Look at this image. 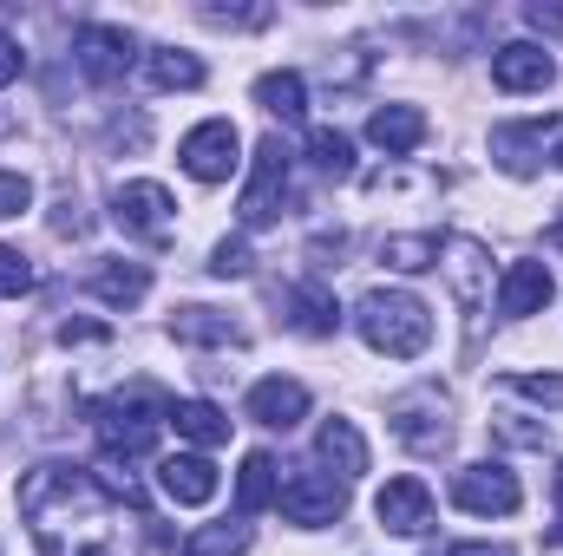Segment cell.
Wrapping results in <instances>:
<instances>
[{"label":"cell","instance_id":"cell-13","mask_svg":"<svg viewBox=\"0 0 563 556\" xmlns=\"http://www.w3.org/2000/svg\"><path fill=\"white\" fill-rule=\"evenodd\" d=\"M374 518L394 537H426L432 531V491H426L420 478H387V491L374 498Z\"/></svg>","mask_w":563,"mask_h":556},{"label":"cell","instance_id":"cell-22","mask_svg":"<svg viewBox=\"0 0 563 556\" xmlns=\"http://www.w3.org/2000/svg\"><path fill=\"white\" fill-rule=\"evenodd\" d=\"M144 79L157 92H197L203 86V59L184 53V46H157V53H144Z\"/></svg>","mask_w":563,"mask_h":556},{"label":"cell","instance_id":"cell-41","mask_svg":"<svg viewBox=\"0 0 563 556\" xmlns=\"http://www.w3.org/2000/svg\"><path fill=\"white\" fill-rule=\"evenodd\" d=\"M551 157H558V170H563V138H558V151H551Z\"/></svg>","mask_w":563,"mask_h":556},{"label":"cell","instance_id":"cell-27","mask_svg":"<svg viewBox=\"0 0 563 556\" xmlns=\"http://www.w3.org/2000/svg\"><path fill=\"white\" fill-rule=\"evenodd\" d=\"M439 249H445V243H439L432 230H413V236H387V243H380V263L400 269V276H420V269H439Z\"/></svg>","mask_w":563,"mask_h":556},{"label":"cell","instance_id":"cell-16","mask_svg":"<svg viewBox=\"0 0 563 556\" xmlns=\"http://www.w3.org/2000/svg\"><path fill=\"white\" fill-rule=\"evenodd\" d=\"M551 263H511L505 281H498V314L505 321H525V314H538L544 301H551Z\"/></svg>","mask_w":563,"mask_h":556},{"label":"cell","instance_id":"cell-5","mask_svg":"<svg viewBox=\"0 0 563 556\" xmlns=\"http://www.w3.org/2000/svg\"><path fill=\"white\" fill-rule=\"evenodd\" d=\"M452 407H445V393L439 387H420V393H400L394 400V438L407 445V452H420V458H439L445 445H452Z\"/></svg>","mask_w":563,"mask_h":556},{"label":"cell","instance_id":"cell-24","mask_svg":"<svg viewBox=\"0 0 563 556\" xmlns=\"http://www.w3.org/2000/svg\"><path fill=\"white\" fill-rule=\"evenodd\" d=\"M92 294L106 308H139L144 294H151V269L144 263H99L92 269Z\"/></svg>","mask_w":563,"mask_h":556},{"label":"cell","instance_id":"cell-33","mask_svg":"<svg viewBox=\"0 0 563 556\" xmlns=\"http://www.w3.org/2000/svg\"><path fill=\"white\" fill-rule=\"evenodd\" d=\"M341 256H347V230H321V236L308 243V263H314V269H341Z\"/></svg>","mask_w":563,"mask_h":556},{"label":"cell","instance_id":"cell-14","mask_svg":"<svg viewBox=\"0 0 563 556\" xmlns=\"http://www.w3.org/2000/svg\"><path fill=\"white\" fill-rule=\"evenodd\" d=\"M157 485H164L170 504H210L223 478H217V465H210L203 452H170V458L157 465Z\"/></svg>","mask_w":563,"mask_h":556},{"label":"cell","instance_id":"cell-32","mask_svg":"<svg viewBox=\"0 0 563 556\" xmlns=\"http://www.w3.org/2000/svg\"><path fill=\"white\" fill-rule=\"evenodd\" d=\"M33 288V263L13 249V243H0V301H13V294H26Z\"/></svg>","mask_w":563,"mask_h":556},{"label":"cell","instance_id":"cell-18","mask_svg":"<svg viewBox=\"0 0 563 556\" xmlns=\"http://www.w3.org/2000/svg\"><path fill=\"white\" fill-rule=\"evenodd\" d=\"M314 458L347 485V478H361L367 471V438H361V425L354 419H328L321 432H314Z\"/></svg>","mask_w":563,"mask_h":556},{"label":"cell","instance_id":"cell-1","mask_svg":"<svg viewBox=\"0 0 563 556\" xmlns=\"http://www.w3.org/2000/svg\"><path fill=\"white\" fill-rule=\"evenodd\" d=\"M13 504H20L40 556H106L112 551V511H119V498L86 465L46 458V465L20 471Z\"/></svg>","mask_w":563,"mask_h":556},{"label":"cell","instance_id":"cell-39","mask_svg":"<svg viewBox=\"0 0 563 556\" xmlns=\"http://www.w3.org/2000/svg\"><path fill=\"white\" fill-rule=\"evenodd\" d=\"M551 498H558V511H563V465H558V478H551Z\"/></svg>","mask_w":563,"mask_h":556},{"label":"cell","instance_id":"cell-11","mask_svg":"<svg viewBox=\"0 0 563 556\" xmlns=\"http://www.w3.org/2000/svg\"><path fill=\"white\" fill-rule=\"evenodd\" d=\"M73 59H79L86 79L119 86L139 53H132V33H125V26H79V33H73Z\"/></svg>","mask_w":563,"mask_h":556},{"label":"cell","instance_id":"cell-35","mask_svg":"<svg viewBox=\"0 0 563 556\" xmlns=\"http://www.w3.org/2000/svg\"><path fill=\"white\" fill-rule=\"evenodd\" d=\"M20 73H26V53H20V40L0 26V86H13Z\"/></svg>","mask_w":563,"mask_h":556},{"label":"cell","instance_id":"cell-15","mask_svg":"<svg viewBox=\"0 0 563 556\" xmlns=\"http://www.w3.org/2000/svg\"><path fill=\"white\" fill-rule=\"evenodd\" d=\"M250 419L269 425V432L301 425V419H308V387H301V380H282V374L256 380V387H250Z\"/></svg>","mask_w":563,"mask_h":556},{"label":"cell","instance_id":"cell-26","mask_svg":"<svg viewBox=\"0 0 563 556\" xmlns=\"http://www.w3.org/2000/svg\"><path fill=\"white\" fill-rule=\"evenodd\" d=\"M170 425H177L190 445H203V452L230 438V413H223V407H210V400H177V407H170Z\"/></svg>","mask_w":563,"mask_h":556},{"label":"cell","instance_id":"cell-21","mask_svg":"<svg viewBox=\"0 0 563 556\" xmlns=\"http://www.w3.org/2000/svg\"><path fill=\"white\" fill-rule=\"evenodd\" d=\"M170 334H177L184 347H243V327H236L230 314H217V308H177Z\"/></svg>","mask_w":563,"mask_h":556},{"label":"cell","instance_id":"cell-10","mask_svg":"<svg viewBox=\"0 0 563 556\" xmlns=\"http://www.w3.org/2000/svg\"><path fill=\"white\" fill-rule=\"evenodd\" d=\"M170 190L164 184H151V177H139V184H119V197H112V223L125 230V236H139V243H170Z\"/></svg>","mask_w":563,"mask_h":556},{"label":"cell","instance_id":"cell-6","mask_svg":"<svg viewBox=\"0 0 563 556\" xmlns=\"http://www.w3.org/2000/svg\"><path fill=\"white\" fill-rule=\"evenodd\" d=\"M452 504L472 511V518H511V511L525 504V491H518V471H511V465L485 458V465L452 471Z\"/></svg>","mask_w":563,"mask_h":556},{"label":"cell","instance_id":"cell-34","mask_svg":"<svg viewBox=\"0 0 563 556\" xmlns=\"http://www.w3.org/2000/svg\"><path fill=\"white\" fill-rule=\"evenodd\" d=\"M26 203H33V184L20 170H0V216H20Z\"/></svg>","mask_w":563,"mask_h":556},{"label":"cell","instance_id":"cell-29","mask_svg":"<svg viewBox=\"0 0 563 556\" xmlns=\"http://www.w3.org/2000/svg\"><path fill=\"white\" fill-rule=\"evenodd\" d=\"M250 537H256L250 524H203V531L184 544V556H243L250 551Z\"/></svg>","mask_w":563,"mask_h":556},{"label":"cell","instance_id":"cell-3","mask_svg":"<svg viewBox=\"0 0 563 556\" xmlns=\"http://www.w3.org/2000/svg\"><path fill=\"white\" fill-rule=\"evenodd\" d=\"M164 419H170V400H164L157 387H132V393L92 407V432H99V445H106L112 458H144V452L157 445V425H164Z\"/></svg>","mask_w":563,"mask_h":556},{"label":"cell","instance_id":"cell-8","mask_svg":"<svg viewBox=\"0 0 563 556\" xmlns=\"http://www.w3.org/2000/svg\"><path fill=\"white\" fill-rule=\"evenodd\" d=\"M439 269H445V281H452V301H459L472 321L492 308V256H485L478 236H452V243L439 249Z\"/></svg>","mask_w":563,"mask_h":556},{"label":"cell","instance_id":"cell-23","mask_svg":"<svg viewBox=\"0 0 563 556\" xmlns=\"http://www.w3.org/2000/svg\"><path fill=\"white\" fill-rule=\"evenodd\" d=\"M256 105L269 119H282V125H301L308 119V79L301 73H263L256 79Z\"/></svg>","mask_w":563,"mask_h":556},{"label":"cell","instance_id":"cell-38","mask_svg":"<svg viewBox=\"0 0 563 556\" xmlns=\"http://www.w3.org/2000/svg\"><path fill=\"white\" fill-rule=\"evenodd\" d=\"M531 20L538 26H563V7H531Z\"/></svg>","mask_w":563,"mask_h":556},{"label":"cell","instance_id":"cell-2","mask_svg":"<svg viewBox=\"0 0 563 556\" xmlns=\"http://www.w3.org/2000/svg\"><path fill=\"white\" fill-rule=\"evenodd\" d=\"M354 327H361V341L374 354L413 360V354H426V341H432V308H426L420 294H407V288H374V294H361Z\"/></svg>","mask_w":563,"mask_h":556},{"label":"cell","instance_id":"cell-36","mask_svg":"<svg viewBox=\"0 0 563 556\" xmlns=\"http://www.w3.org/2000/svg\"><path fill=\"white\" fill-rule=\"evenodd\" d=\"M59 341H66V347H73V341H106V327H99V321H66Z\"/></svg>","mask_w":563,"mask_h":556},{"label":"cell","instance_id":"cell-20","mask_svg":"<svg viewBox=\"0 0 563 556\" xmlns=\"http://www.w3.org/2000/svg\"><path fill=\"white\" fill-rule=\"evenodd\" d=\"M367 138L380 144L387 157H407V151L426 144V112L420 105H380V112L367 119Z\"/></svg>","mask_w":563,"mask_h":556},{"label":"cell","instance_id":"cell-28","mask_svg":"<svg viewBox=\"0 0 563 556\" xmlns=\"http://www.w3.org/2000/svg\"><path fill=\"white\" fill-rule=\"evenodd\" d=\"M308 157H314V170H328V177H354V138L334 132V125H314V132H308Z\"/></svg>","mask_w":563,"mask_h":556},{"label":"cell","instance_id":"cell-19","mask_svg":"<svg viewBox=\"0 0 563 556\" xmlns=\"http://www.w3.org/2000/svg\"><path fill=\"white\" fill-rule=\"evenodd\" d=\"M288 327L308 334V341H328V334L341 327V301H334V288H321V281L288 288Z\"/></svg>","mask_w":563,"mask_h":556},{"label":"cell","instance_id":"cell-9","mask_svg":"<svg viewBox=\"0 0 563 556\" xmlns=\"http://www.w3.org/2000/svg\"><path fill=\"white\" fill-rule=\"evenodd\" d=\"M236 151H243V132H236L230 119H203L197 132H184L177 164H184L197 184H223V177L236 170Z\"/></svg>","mask_w":563,"mask_h":556},{"label":"cell","instance_id":"cell-31","mask_svg":"<svg viewBox=\"0 0 563 556\" xmlns=\"http://www.w3.org/2000/svg\"><path fill=\"white\" fill-rule=\"evenodd\" d=\"M511 393H525V400L563 413V374H511Z\"/></svg>","mask_w":563,"mask_h":556},{"label":"cell","instance_id":"cell-37","mask_svg":"<svg viewBox=\"0 0 563 556\" xmlns=\"http://www.w3.org/2000/svg\"><path fill=\"white\" fill-rule=\"evenodd\" d=\"M445 556H511V544H452Z\"/></svg>","mask_w":563,"mask_h":556},{"label":"cell","instance_id":"cell-25","mask_svg":"<svg viewBox=\"0 0 563 556\" xmlns=\"http://www.w3.org/2000/svg\"><path fill=\"white\" fill-rule=\"evenodd\" d=\"M276 498H282V485H276V458H269V452H250V458H243V471H236V504H243V518L269 511Z\"/></svg>","mask_w":563,"mask_h":556},{"label":"cell","instance_id":"cell-4","mask_svg":"<svg viewBox=\"0 0 563 556\" xmlns=\"http://www.w3.org/2000/svg\"><path fill=\"white\" fill-rule=\"evenodd\" d=\"M282 197H288V144L269 132V138L256 144L250 184H243V197H236V216H243V230H269V223L282 216Z\"/></svg>","mask_w":563,"mask_h":556},{"label":"cell","instance_id":"cell-17","mask_svg":"<svg viewBox=\"0 0 563 556\" xmlns=\"http://www.w3.org/2000/svg\"><path fill=\"white\" fill-rule=\"evenodd\" d=\"M544 132L551 119H525V125H492V157L505 177H531L538 157H544Z\"/></svg>","mask_w":563,"mask_h":556},{"label":"cell","instance_id":"cell-7","mask_svg":"<svg viewBox=\"0 0 563 556\" xmlns=\"http://www.w3.org/2000/svg\"><path fill=\"white\" fill-rule=\"evenodd\" d=\"M282 518L288 524H301V531H321V524H341L347 518V485L341 478H328V471H295L288 485H282Z\"/></svg>","mask_w":563,"mask_h":556},{"label":"cell","instance_id":"cell-30","mask_svg":"<svg viewBox=\"0 0 563 556\" xmlns=\"http://www.w3.org/2000/svg\"><path fill=\"white\" fill-rule=\"evenodd\" d=\"M256 269V256H250V243L243 236H223L217 249H210V276H223V281H243Z\"/></svg>","mask_w":563,"mask_h":556},{"label":"cell","instance_id":"cell-40","mask_svg":"<svg viewBox=\"0 0 563 556\" xmlns=\"http://www.w3.org/2000/svg\"><path fill=\"white\" fill-rule=\"evenodd\" d=\"M551 243H558V249H563V216H558V223H551Z\"/></svg>","mask_w":563,"mask_h":556},{"label":"cell","instance_id":"cell-12","mask_svg":"<svg viewBox=\"0 0 563 556\" xmlns=\"http://www.w3.org/2000/svg\"><path fill=\"white\" fill-rule=\"evenodd\" d=\"M551 79H558V59L531 40H511V46L492 53V86L498 92H544Z\"/></svg>","mask_w":563,"mask_h":556}]
</instances>
